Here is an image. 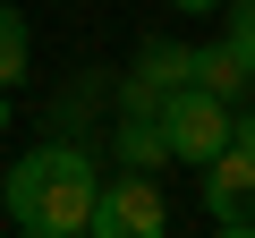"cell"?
I'll return each instance as SVG.
<instances>
[{
  "instance_id": "obj_1",
  "label": "cell",
  "mask_w": 255,
  "mask_h": 238,
  "mask_svg": "<svg viewBox=\"0 0 255 238\" xmlns=\"http://www.w3.org/2000/svg\"><path fill=\"white\" fill-rule=\"evenodd\" d=\"M94 187H102L94 145H77V136H43V145H26L9 170H0V221L26 230V238H85V221H94Z\"/></svg>"
},
{
  "instance_id": "obj_2",
  "label": "cell",
  "mask_w": 255,
  "mask_h": 238,
  "mask_svg": "<svg viewBox=\"0 0 255 238\" xmlns=\"http://www.w3.org/2000/svg\"><path fill=\"white\" fill-rule=\"evenodd\" d=\"M162 136H170V162L204 170V162L230 145V102H221V94H204L196 77H187V85H170V94H162Z\"/></svg>"
},
{
  "instance_id": "obj_3",
  "label": "cell",
  "mask_w": 255,
  "mask_h": 238,
  "mask_svg": "<svg viewBox=\"0 0 255 238\" xmlns=\"http://www.w3.org/2000/svg\"><path fill=\"white\" fill-rule=\"evenodd\" d=\"M94 238H162L170 230V204H162V179L153 170H111L94 187Z\"/></svg>"
},
{
  "instance_id": "obj_4",
  "label": "cell",
  "mask_w": 255,
  "mask_h": 238,
  "mask_svg": "<svg viewBox=\"0 0 255 238\" xmlns=\"http://www.w3.org/2000/svg\"><path fill=\"white\" fill-rule=\"evenodd\" d=\"M204 213H213V230H230V238L255 230V162H247L238 145H221V153L204 162Z\"/></svg>"
},
{
  "instance_id": "obj_5",
  "label": "cell",
  "mask_w": 255,
  "mask_h": 238,
  "mask_svg": "<svg viewBox=\"0 0 255 238\" xmlns=\"http://www.w3.org/2000/svg\"><path fill=\"white\" fill-rule=\"evenodd\" d=\"M34 119H43V136H94V128H111V77L102 68H77Z\"/></svg>"
},
{
  "instance_id": "obj_6",
  "label": "cell",
  "mask_w": 255,
  "mask_h": 238,
  "mask_svg": "<svg viewBox=\"0 0 255 238\" xmlns=\"http://www.w3.org/2000/svg\"><path fill=\"white\" fill-rule=\"evenodd\" d=\"M111 153H119V170H162V162H170L162 102H145V111H111Z\"/></svg>"
},
{
  "instance_id": "obj_7",
  "label": "cell",
  "mask_w": 255,
  "mask_h": 238,
  "mask_svg": "<svg viewBox=\"0 0 255 238\" xmlns=\"http://www.w3.org/2000/svg\"><path fill=\"white\" fill-rule=\"evenodd\" d=\"M128 77H136L145 94H170V85H187V77H196V43L145 34V43H136V60H128Z\"/></svg>"
},
{
  "instance_id": "obj_8",
  "label": "cell",
  "mask_w": 255,
  "mask_h": 238,
  "mask_svg": "<svg viewBox=\"0 0 255 238\" xmlns=\"http://www.w3.org/2000/svg\"><path fill=\"white\" fill-rule=\"evenodd\" d=\"M196 85H204V94H221V102H247L255 68H247L230 43H196Z\"/></svg>"
},
{
  "instance_id": "obj_9",
  "label": "cell",
  "mask_w": 255,
  "mask_h": 238,
  "mask_svg": "<svg viewBox=\"0 0 255 238\" xmlns=\"http://www.w3.org/2000/svg\"><path fill=\"white\" fill-rule=\"evenodd\" d=\"M26 60H34V26L17 17V0H0V85H26Z\"/></svg>"
},
{
  "instance_id": "obj_10",
  "label": "cell",
  "mask_w": 255,
  "mask_h": 238,
  "mask_svg": "<svg viewBox=\"0 0 255 238\" xmlns=\"http://www.w3.org/2000/svg\"><path fill=\"white\" fill-rule=\"evenodd\" d=\"M221 9H230V34H221V43L255 68V0H221Z\"/></svg>"
},
{
  "instance_id": "obj_11",
  "label": "cell",
  "mask_w": 255,
  "mask_h": 238,
  "mask_svg": "<svg viewBox=\"0 0 255 238\" xmlns=\"http://www.w3.org/2000/svg\"><path fill=\"white\" fill-rule=\"evenodd\" d=\"M230 145L255 162V111H247V102H230Z\"/></svg>"
},
{
  "instance_id": "obj_12",
  "label": "cell",
  "mask_w": 255,
  "mask_h": 238,
  "mask_svg": "<svg viewBox=\"0 0 255 238\" xmlns=\"http://www.w3.org/2000/svg\"><path fill=\"white\" fill-rule=\"evenodd\" d=\"M162 9H179V17H213L221 0H162Z\"/></svg>"
},
{
  "instance_id": "obj_13",
  "label": "cell",
  "mask_w": 255,
  "mask_h": 238,
  "mask_svg": "<svg viewBox=\"0 0 255 238\" xmlns=\"http://www.w3.org/2000/svg\"><path fill=\"white\" fill-rule=\"evenodd\" d=\"M9 128H17V111H9V85H0V136H9Z\"/></svg>"
}]
</instances>
